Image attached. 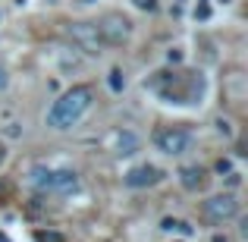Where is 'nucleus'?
<instances>
[{"label": "nucleus", "mask_w": 248, "mask_h": 242, "mask_svg": "<svg viewBox=\"0 0 248 242\" xmlns=\"http://www.w3.org/2000/svg\"><path fill=\"white\" fill-rule=\"evenodd\" d=\"M0 242H10V239H6V233H0Z\"/></svg>", "instance_id": "18"}, {"label": "nucleus", "mask_w": 248, "mask_h": 242, "mask_svg": "<svg viewBox=\"0 0 248 242\" xmlns=\"http://www.w3.org/2000/svg\"><path fill=\"white\" fill-rule=\"evenodd\" d=\"M35 239H38V242H63L60 233H44V230H38V233H35Z\"/></svg>", "instance_id": "12"}, {"label": "nucleus", "mask_w": 248, "mask_h": 242, "mask_svg": "<svg viewBox=\"0 0 248 242\" xmlns=\"http://www.w3.org/2000/svg\"><path fill=\"white\" fill-rule=\"evenodd\" d=\"M3 161H6V145L0 142V167H3Z\"/></svg>", "instance_id": "17"}, {"label": "nucleus", "mask_w": 248, "mask_h": 242, "mask_svg": "<svg viewBox=\"0 0 248 242\" xmlns=\"http://www.w3.org/2000/svg\"><path fill=\"white\" fill-rule=\"evenodd\" d=\"M217 132L230 139V135H232V123H230V120H223V116H217Z\"/></svg>", "instance_id": "13"}, {"label": "nucleus", "mask_w": 248, "mask_h": 242, "mask_svg": "<svg viewBox=\"0 0 248 242\" xmlns=\"http://www.w3.org/2000/svg\"><path fill=\"white\" fill-rule=\"evenodd\" d=\"M94 25H97V35H101L104 48H126V44L132 41V35H135L132 19H129L126 13H120V10L104 13Z\"/></svg>", "instance_id": "3"}, {"label": "nucleus", "mask_w": 248, "mask_h": 242, "mask_svg": "<svg viewBox=\"0 0 248 242\" xmlns=\"http://www.w3.org/2000/svg\"><path fill=\"white\" fill-rule=\"evenodd\" d=\"M10 88V69L3 66V60H0V91H6Z\"/></svg>", "instance_id": "14"}, {"label": "nucleus", "mask_w": 248, "mask_h": 242, "mask_svg": "<svg viewBox=\"0 0 248 242\" xmlns=\"http://www.w3.org/2000/svg\"><path fill=\"white\" fill-rule=\"evenodd\" d=\"M139 148H141V139L132 129H120V132L113 135V151L120 154V158H129V154H135Z\"/></svg>", "instance_id": "9"}, {"label": "nucleus", "mask_w": 248, "mask_h": 242, "mask_svg": "<svg viewBox=\"0 0 248 242\" xmlns=\"http://www.w3.org/2000/svg\"><path fill=\"white\" fill-rule=\"evenodd\" d=\"M63 32H66V38L73 41V48L79 50L85 57H101L104 50V41L101 35H97V25L94 22H85V19H76V22H66L63 25Z\"/></svg>", "instance_id": "5"}, {"label": "nucleus", "mask_w": 248, "mask_h": 242, "mask_svg": "<svg viewBox=\"0 0 248 242\" xmlns=\"http://www.w3.org/2000/svg\"><path fill=\"white\" fill-rule=\"evenodd\" d=\"M211 242H230V236H226V233H217V236H214Z\"/></svg>", "instance_id": "16"}, {"label": "nucleus", "mask_w": 248, "mask_h": 242, "mask_svg": "<svg viewBox=\"0 0 248 242\" xmlns=\"http://www.w3.org/2000/svg\"><path fill=\"white\" fill-rule=\"evenodd\" d=\"M91 104H94V88H91V85H73V88H66L54 104H50V110H47L44 120H47L50 129L66 132V129H73L76 123L88 113Z\"/></svg>", "instance_id": "1"}, {"label": "nucleus", "mask_w": 248, "mask_h": 242, "mask_svg": "<svg viewBox=\"0 0 248 242\" xmlns=\"http://www.w3.org/2000/svg\"><path fill=\"white\" fill-rule=\"evenodd\" d=\"M230 167H232L230 161H217V170H220V173H230Z\"/></svg>", "instance_id": "15"}, {"label": "nucleus", "mask_w": 248, "mask_h": 242, "mask_svg": "<svg viewBox=\"0 0 248 242\" xmlns=\"http://www.w3.org/2000/svg\"><path fill=\"white\" fill-rule=\"evenodd\" d=\"M176 176H179V186L186 192H204L207 182H211V176H207V170L201 163H186V167L176 170Z\"/></svg>", "instance_id": "8"}, {"label": "nucleus", "mask_w": 248, "mask_h": 242, "mask_svg": "<svg viewBox=\"0 0 248 242\" xmlns=\"http://www.w3.org/2000/svg\"><path fill=\"white\" fill-rule=\"evenodd\" d=\"M201 220L204 224H214V226H223L230 220H236L242 214V201H239L236 192H217V195H207L198 208Z\"/></svg>", "instance_id": "2"}, {"label": "nucleus", "mask_w": 248, "mask_h": 242, "mask_svg": "<svg viewBox=\"0 0 248 242\" xmlns=\"http://www.w3.org/2000/svg\"><path fill=\"white\" fill-rule=\"evenodd\" d=\"M160 230H164V233H182V236H192V226H188L186 224V220H179V217H164V220H160Z\"/></svg>", "instance_id": "10"}, {"label": "nucleus", "mask_w": 248, "mask_h": 242, "mask_svg": "<svg viewBox=\"0 0 248 242\" xmlns=\"http://www.w3.org/2000/svg\"><path fill=\"white\" fill-rule=\"evenodd\" d=\"M135 10H145V13H157L160 10V0H132Z\"/></svg>", "instance_id": "11"}, {"label": "nucleus", "mask_w": 248, "mask_h": 242, "mask_svg": "<svg viewBox=\"0 0 248 242\" xmlns=\"http://www.w3.org/2000/svg\"><path fill=\"white\" fill-rule=\"evenodd\" d=\"M31 186L38 192L63 195L79 186V173L76 170H63V167H31Z\"/></svg>", "instance_id": "4"}, {"label": "nucleus", "mask_w": 248, "mask_h": 242, "mask_svg": "<svg viewBox=\"0 0 248 242\" xmlns=\"http://www.w3.org/2000/svg\"><path fill=\"white\" fill-rule=\"evenodd\" d=\"M164 176L167 173L157 163H135L132 170L123 173V182H126L129 189H151V186H157V182H164Z\"/></svg>", "instance_id": "7"}, {"label": "nucleus", "mask_w": 248, "mask_h": 242, "mask_svg": "<svg viewBox=\"0 0 248 242\" xmlns=\"http://www.w3.org/2000/svg\"><path fill=\"white\" fill-rule=\"evenodd\" d=\"M195 135L186 126H157L154 129V148L167 158H179V154L192 151Z\"/></svg>", "instance_id": "6"}]
</instances>
